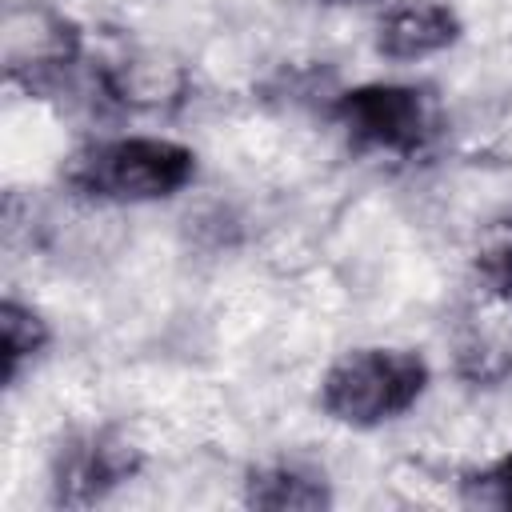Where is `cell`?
Segmentation results:
<instances>
[{"label": "cell", "mask_w": 512, "mask_h": 512, "mask_svg": "<svg viewBox=\"0 0 512 512\" xmlns=\"http://www.w3.org/2000/svg\"><path fill=\"white\" fill-rule=\"evenodd\" d=\"M196 180V152L164 136L96 140L68 156L64 184L76 196L108 204H148L184 192Z\"/></svg>", "instance_id": "obj_1"}, {"label": "cell", "mask_w": 512, "mask_h": 512, "mask_svg": "<svg viewBox=\"0 0 512 512\" xmlns=\"http://www.w3.org/2000/svg\"><path fill=\"white\" fill-rule=\"evenodd\" d=\"M428 380L424 356L408 348H352L320 376V408L344 428H380L404 416Z\"/></svg>", "instance_id": "obj_2"}, {"label": "cell", "mask_w": 512, "mask_h": 512, "mask_svg": "<svg viewBox=\"0 0 512 512\" xmlns=\"http://www.w3.org/2000/svg\"><path fill=\"white\" fill-rule=\"evenodd\" d=\"M0 52L8 84L44 96L64 84L84 52L80 28L48 4H12L0 24Z\"/></svg>", "instance_id": "obj_3"}, {"label": "cell", "mask_w": 512, "mask_h": 512, "mask_svg": "<svg viewBox=\"0 0 512 512\" xmlns=\"http://www.w3.org/2000/svg\"><path fill=\"white\" fill-rule=\"evenodd\" d=\"M332 120L372 152L416 156L432 140V104L412 84H356L332 100Z\"/></svg>", "instance_id": "obj_4"}, {"label": "cell", "mask_w": 512, "mask_h": 512, "mask_svg": "<svg viewBox=\"0 0 512 512\" xmlns=\"http://www.w3.org/2000/svg\"><path fill=\"white\" fill-rule=\"evenodd\" d=\"M144 456L120 428L72 432L52 456V504L88 508L140 472Z\"/></svg>", "instance_id": "obj_5"}, {"label": "cell", "mask_w": 512, "mask_h": 512, "mask_svg": "<svg viewBox=\"0 0 512 512\" xmlns=\"http://www.w3.org/2000/svg\"><path fill=\"white\" fill-rule=\"evenodd\" d=\"M460 40V16L448 4H400L376 24V52L384 60H424Z\"/></svg>", "instance_id": "obj_6"}, {"label": "cell", "mask_w": 512, "mask_h": 512, "mask_svg": "<svg viewBox=\"0 0 512 512\" xmlns=\"http://www.w3.org/2000/svg\"><path fill=\"white\" fill-rule=\"evenodd\" d=\"M244 504L268 508V512H320L332 504V488L316 468L276 460V464H260L248 472Z\"/></svg>", "instance_id": "obj_7"}, {"label": "cell", "mask_w": 512, "mask_h": 512, "mask_svg": "<svg viewBox=\"0 0 512 512\" xmlns=\"http://www.w3.org/2000/svg\"><path fill=\"white\" fill-rule=\"evenodd\" d=\"M48 320L20 300H4L0 304V380L12 388L20 380V372L48 348Z\"/></svg>", "instance_id": "obj_8"}, {"label": "cell", "mask_w": 512, "mask_h": 512, "mask_svg": "<svg viewBox=\"0 0 512 512\" xmlns=\"http://www.w3.org/2000/svg\"><path fill=\"white\" fill-rule=\"evenodd\" d=\"M472 268H476L480 288H484L492 300L512 304V216L492 220V224L480 232Z\"/></svg>", "instance_id": "obj_9"}, {"label": "cell", "mask_w": 512, "mask_h": 512, "mask_svg": "<svg viewBox=\"0 0 512 512\" xmlns=\"http://www.w3.org/2000/svg\"><path fill=\"white\" fill-rule=\"evenodd\" d=\"M508 372H512V352L504 344L472 340L460 348V376H468L472 384H496Z\"/></svg>", "instance_id": "obj_10"}, {"label": "cell", "mask_w": 512, "mask_h": 512, "mask_svg": "<svg viewBox=\"0 0 512 512\" xmlns=\"http://www.w3.org/2000/svg\"><path fill=\"white\" fill-rule=\"evenodd\" d=\"M464 500L468 504H488V508H508L512 512V452L488 464L484 472L464 480Z\"/></svg>", "instance_id": "obj_11"}, {"label": "cell", "mask_w": 512, "mask_h": 512, "mask_svg": "<svg viewBox=\"0 0 512 512\" xmlns=\"http://www.w3.org/2000/svg\"><path fill=\"white\" fill-rule=\"evenodd\" d=\"M328 4H348V0H328Z\"/></svg>", "instance_id": "obj_12"}]
</instances>
